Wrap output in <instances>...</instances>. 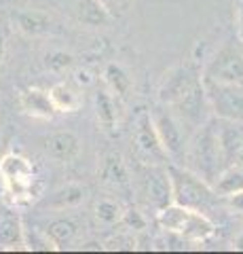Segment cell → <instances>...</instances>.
Returning <instances> with one entry per match:
<instances>
[{
	"instance_id": "19",
	"label": "cell",
	"mask_w": 243,
	"mask_h": 254,
	"mask_svg": "<svg viewBox=\"0 0 243 254\" xmlns=\"http://www.w3.org/2000/svg\"><path fill=\"white\" fill-rule=\"evenodd\" d=\"M104 83L110 87V91L121 100L127 98L131 93V87H133L129 72L121 66V64H108L104 68Z\"/></svg>"
},
{
	"instance_id": "23",
	"label": "cell",
	"mask_w": 243,
	"mask_h": 254,
	"mask_svg": "<svg viewBox=\"0 0 243 254\" xmlns=\"http://www.w3.org/2000/svg\"><path fill=\"white\" fill-rule=\"evenodd\" d=\"M123 214L125 212L121 208V203L114 199H99L96 203V218H97V222H101V225H106V227H112L116 222H121Z\"/></svg>"
},
{
	"instance_id": "15",
	"label": "cell",
	"mask_w": 243,
	"mask_h": 254,
	"mask_svg": "<svg viewBox=\"0 0 243 254\" xmlns=\"http://www.w3.org/2000/svg\"><path fill=\"white\" fill-rule=\"evenodd\" d=\"M78 19H81L85 26L104 28L112 21V13L101 0H81V6H78Z\"/></svg>"
},
{
	"instance_id": "34",
	"label": "cell",
	"mask_w": 243,
	"mask_h": 254,
	"mask_svg": "<svg viewBox=\"0 0 243 254\" xmlns=\"http://www.w3.org/2000/svg\"><path fill=\"white\" fill-rule=\"evenodd\" d=\"M101 2H104V4L108 6V9H112V6H114V4H119L121 0H101Z\"/></svg>"
},
{
	"instance_id": "21",
	"label": "cell",
	"mask_w": 243,
	"mask_h": 254,
	"mask_svg": "<svg viewBox=\"0 0 243 254\" xmlns=\"http://www.w3.org/2000/svg\"><path fill=\"white\" fill-rule=\"evenodd\" d=\"M243 189V168L239 165H229L220 172V176L216 178V193L218 195H231L235 190H241Z\"/></svg>"
},
{
	"instance_id": "5",
	"label": "cell",
	"mask_w": 243,
	"mask_h": 254,
	"mask_svg": "<svg viewBox=\"0 0 243 254\" xmlns=\"http://www.w3.org/2000/svg\"><path fill=\"white\" fill-rule=\"evenodd\" d=\"M203 78L214 83L243 85V47L226 45L209 60Z\"/></svg>"
},
{
	"instance_id": "28",
	"label": "cell",
	"mask_w": 243,
	"mask_h": 254,
	"mask_svg": "<svg viewBox=\"0 0 243 254\" xmlns=\"http://www.w3.org/2000/svg\"><path fill=\"white\" fill-rule=\"evenodd\" d=\"M136 248V240L129 235H119L112 237L110 242H106V250H133Z\"/></svg>"
},
{
	"instance_id": "24",
	"label": "cell",
	"mask_w": 243,
	"mask_h": 254,
	"mask_svg": "<svg viewBox=\"0 0 243 254\" xmlns=\"http://www.w3.org/2000/svg\"><path fill=\"white\" fill-rule=\"evenodd\" d=\"M85 199V189L81 185H66L53 195V205L57 208H74Z\"/></svg>"
},
{
	"instance_id": "10",
	"label": "cell",
	"mask_w": 243,
	"mask_h": 254,
	"mask_svg": "<svg viewBox=\"0 0 243 254\" xmlns=\"http://www.w3.org/2000/svg\"><path fill=\"white\" fill-rule=\"evenodd\" d=\"M11 19L15 23V28L26 36H41L53 30V17L47 11L19 9L11 15Z\"/></svg>"
},
{
	"instance_id": "3",
	"label": "cell",
	"mask_w": 243,
	"mask_h": 254,
	"mask_svg": "<svg viewBox=\"0 0 243 254\" xmlns=\"http://www.w3.org/2000/svg\"><path fill=\"white\" fill-rule=\"evenodd\" d=\"M140 178V193L144 195L148 205L159 212L161 208L174 203V185H171V174L165 165L142 163L138 168Z\"/></svg>"
},
{
	"instance_id": "25",
	"label": "cell",
	"mask_w": 243,
	"mask_h": 254,
	"mask_svg": "<svg viewBox=\"0 0 243 254\" xmlns=\"http://www.w3.org/2000/svg\"><path fill=\"white\" fill-rule=\"evenodd\" d=\"M76 64L74 55L72 53H66V51H49L45 55V68L51 70V72H66V70H70Z\"/></svg>"
},
{
	"instance_id": "16",
	"label": "cell",
	"mask_w": 243,
	"mask_h": 254,
	"mask_svg": "<svg viewBox=\"0 0 243 254\" xmlns=\"http://www.w3.org/2000/svg\"><path fill=\"white\" fill-rule=\"evenodd\" d=\"M99 174H101V180H104L106 185H110L114 189H129V182H131L129 170H127V165L123 163V159L119 155L106 157Z\"/></svg>"
},
{
	"instance_id": "30",
	"label": "cell",
	"mask_w": 243,
	"mask_h": 254,
	"mask_svg": "<svg viewBox=\"0 0 243 254\" xmlns=\"http://www.w3.org/2000/svg\"><path fill=\"white\" fill-rule=\"evenodd\" d=\"M237 36L243 43V0H237Z\"/></svg>"
},
{
	"instance_id": "4",
	"label": "cell",
	"mask_w": 243,
	"mask_h": 254,
	"mask_svg": "<svg viewBox=\"0 0 243 254\" xmlns=\"http://www.w3.org/2000/svg\"><path fill=\"white\" fill-rule=\"evenodd\" d=\"M209 108L218 119L243 123V85L214 83L203 78Z\"/></svg>"
},
{
	"instance_id": "7",
	"label": "cell",
	"mask_w": 243,
	"mask_h": 254,
	"mask_svg": "<svg viewBox=\"0 0 243 254\" xmlns=\"http://www.w3.org/2000/svg\"><path fill=\"white\" fill-rule=\"evenodd\" d=\"M136 150L140 155L142 163H154V165H163L169 159V153L163 146V142L156 133V127L152 123L150 113H144L138 119V127H136Z\"/></svg>"
},
{
	"instance_id": "18",
	"label": "cell",
	"mask_w": 243,
	"mask_h": 254,
	"mask_svg": "<svg viewBox=\"0 0 243 254\" xmlns=\"http://www.w3.org/2000/svg\"><path fill=\"white\" fill-rule=\"evenodd\" d=\"M49 93L57 113H76L83 106V95L68 83H55L49 89Z\"/></svg>"
},
{
	"instance_id": "1",
	"label": "cell",
	"mask_w": 243,
	"mask_h": 254,
	"mask_svg": "<svg viewBox=\"0 0 243 254\" xmlns=\"http://www.w3.org/2000/svg\"><path fill=\"white\" fill-rule=\"evenodd\" d=\"M188 159L193 161V168L201 178H205L207 182H216L220 172L226 168L220 142H218L216 123H203L191 144Z\"/></svg>"
},
{
	"instance_id": "2",
	"label": "cell",
	"mask_w": 243,
	"mask_h": 254,
	"mask_svg": "<svg viewBox=\"0 0 243 254\" xmlns=\"http://www.w3.org/2000/svg\"><path fill=\"white\" fill-rule=\"evenodd\" d=\"M171 185H174V201L180 205H186L191 210H203L211 203L216 190L209 187L205 178H201L197 172L184 170L169 165Z\"/></svg>"
},
{
	"instance_id": "36",
	"label": "cell",
	"mask_w": 243,
	"mask_h": 254,
	"mask_svg": "<svg viewBox=\"0 0 243 254\" xmlns=\"http://www.w3.org/2000/svg\"><path fill=\"white\" fill-rule=\"evenodd\" d=\"M0 146H2V138H0Z\"/></svg>"
},
{
	"instance_id": "13",
	"label": "cell",
	"mask_w": 243,
	"mask_h": 254,
	"mask_svg": "<svg viewBox=\"0 0 243 254\" xmlns=\"http://www.w3.org/2000/svg\"><path fill=\"white\" fill-rule=\"evenodd\" d=\"M216 233V225L211 222L201 210H191L188 220L182 229L180 237H184L186 242H205Z\"/></svg>"
},
{
	"instance_id": "11",
	"label": "cell",
	"mask_w": 243,
	"mask_h": 254,
	"mask_svg": "<svg viewBox=\"0 0 243 254\" xmlns=\"http://www.w3.org/2000/svg\"><path fill=\"white\" fill-rule=\"evenodd\" d=\"M45 150L59 163L74 161L81 153V140L72 131H55L45 138Z\"/></svg>"
},
{
	"instance_id": "27",
	"label": "cell",
	"mask_w": 243,
	"mask_h": 254,
	"mask_svg": "<svg viewBox=\"0 0 243 254\" xmlns=\"http://www.w3.org/2000/svg\"><path fill=\"white\" fill-rule=\"evenodd\" d=\"M123 225L131 229V231H142V229H146V218H144V214L136 210V208H129V210H125L123 214Z\"/></svg>"
},
{
	"instance_id": "31",
	"label": "cell",
	"mask_w": 243,
	"mask_h": 254,
	"mask_svg": "<svg viewBox=\"0 0 243 254\" xmlns=\"http://www.w3.org/2000/svg\"><path fill=\"white\" fill-rule=\"evenodd\" d=\"M74 81L78 83V85H89L93 78H91V74L87 72V70H76V74H74Z\"/></svg>"
},
{
	"instance_id": "32",
	"label": "cell",
	"mask_w": 243,
	"mask_h": 254,
	"mask_svg": "<svg viewBox=\"0 0 243 254\" xmlns=\"http://www.w3.org/2000/svg\"><path fill=\"white\" fill-rule=\"evenodd\" d=\"M233 165H239V168H243V138H241V144H239L237 157H235V163Z\"/></svg>"
},
{
	"instance_id": "22",
	"label": "cell",
	"mask_w": 243,
	"mask_h": 254,
	"mask_svg": "<svg viewBox=\"0 0 243 254\" xmlns=\"http://www.w3.org/2000/svg\"><path fill=\"white\" fill-rule=\"evenodd\" d=\"M96 117L104 129H112L116 125V104L108 91L96 93Z\"/></svg>"
},
{
	"instance_id": "6",
	"label": "cell",
	"mask_w": 243,
	"mask_h": 254,
	"mask_svg": "<svg viewBox=\"0 0 243 254\" xmlns=\"http://www.w3.org/2000/svg\"><path fill=\"white\" fill-rule=\"evenodd\" d=\"M203 83L199 72L191 66H176L165 72L163 81L159 85V102L165 106L178 104L182 98H186L193 89Z\"/></svg>"
},
{
	"instance_id": "12",
	"label": "cell",
	"mask_w": 243,
	"mask_h": 254,
	"mask_svg": "<svg viewBox=\"0 0 243 254\" xmlns=\"http://www.w3.org/2000/svg\"><path fill=\"white\" fill-rule=\"evenodd\" d=\"M0 248H26V227H23L21 218L11 210L0 212Z\"/></svg>"
},
{
	"instance_id": "26",
	"label": "cell",
	"mask_w": 243,
	"mask_h": 254,
	"mask_svg": "<svg viewBox=\"0 0 243 254\" xmlns=\"http://www.w3.org/2000/svg\"><path fill=\"white\" fill-rule=\"evenodd\" d=\"M26 250H57V246L53 244V240L49 237V233L47 231H38V229H34L32 235L28 233L26 229Z\"/></svg>"
},
{
	"instance_id": "17",
	"label": "cell",
	"mask_w": 243,
	"mask_h": 254,
	"mask_svg": "<svg viewBox=\"0 0 243 254\" xmlns=\"http://www.w3.org/2000/svg\"><path fill=\"white\" fill-rule=\"evenodd\" d=\"M0 176L2 180H19V178H32L34 165L23 155L9 153L0 159Z\"/></svg>"
},
{
	"instance_id": "29",
	"label": "cell",
	"mask_w": 243,
	"mask_h": 254,
	"mask_svg": "<svg viewBox=\"0 0 243 254\" xmlns=\"http://www.w3.org/2000/svg\"><path fill=\"white\" fill-rule=\"evenodd\" d=\"M226 205H229L231 210H235L237 214H243V189L241 190H235V193L226 195Z\"/></svg>"
},
{
	"instance_id": "20",
	"label": "cell",
	"mask_w": 243,
	"mask_h": 254,
	"mask_svg": "<svg viewBox=\"0 0 243 254\" xmlns=\"http://www.w3.org/2000/svg\"><path fill=\"white\" fill-rule=\"evenodd\" d=\"M45 231L49 233L53 244L57 246V250H64L74 242V237L78 233V227H76V222L72 218H55V220L49 222V227H47Z\"/></svg>"
},
{
	"instance_id": "35",
	"label": "cell",
	"mask_w": 243,
	"mask_h": 254,
	"mask_svg": "<svg viewBox=\"0 0 243 254\" xmlns=\"http://www.w3.org/2000/svg\"><path fill=\"white\" fill-rule=\"evenodd\" d=\"M99 248H101L99 244H87L85 246V250H99Z\"/></svg>"
},
{
	"instance_id": "14",
	"label": "cell",
	"mask_w": 243,
	"mask_h": 254,
	"mask_svg": "<svg viewBox=\"0 0 243 254\" xmlns=\"http://www.w3.org/2000/svg\"><path fill=\"white\" fill-rule=\"evenodd\" d=\"M188 214H191V208H186V205H180V203H169L165 208H161L156 212V222H159V227L163 231L167 233H182V229L188 220Z\"/></svg>"
},
{
	"instance_id": "8",
	"label": "cell",
	"mask_w": 243,
	"mask_h": 254,
	"mask_svg": "<svg viewBox=\"0 0 243 254\" xmlns=\"http://www.w3.org/2000/svg\"><path fill=\"white\" fill-rule=\"evenodd\" d=\"M152 123L156 127V133L163 142V146L169 153V157H180L184 153V131H182V121L169 106H159L150 110Z\"/></svg>"
},
{
	"instance_id": "33",
	"label": "cell",
	"mask_w": 243,
	"mask_h": 254,
	"mask_svg": "<svg viewBox=\"0 0 243 254\" xmlns=\"http://www.w3.org/2000/svg\"><path fill=\"white\" fill-rule=\"evenodd\" d=\"M4 51H6V41H4V36L0 34V66H2V60H4Z\"/></svg>"
},
{
	"instance_id": "9",
	"label": "cell",
	"mask_w": 243,
	"mask_h": 254,
	"mask_svg": "<svg viewBox=\"0 0 243 254\" xmlns=\"http://www.w3.org/2000/svg\"><path fill=\"white\" fill-rule=\"evenodd\" d=\"M19 106L26 115L34 119H45L51 121L57 115V108L51 100V93L41 89V87H28L19 93Z\"/></svg>"
}]
</instances>
